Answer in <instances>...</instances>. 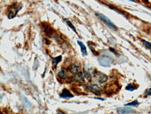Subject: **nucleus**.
<instances>
[{
	"instance_id": "obj_1",
	"label": "nucleus",
	"mask_w": 151,
	"mask_h": 114,
	"mask_svg": "<svg viewBox=\"0 0 151 114\" xmlns=\"http://www.w3.org/2000/svg\"><path fill=\"white\" fill-rule=\"evenodd\" d=\"M96 15H97V17H99V18L100 19V20H101L102 22H104V24H105L107 26H109V28H111L114 30L118 29L116 26V25L111 22V20H110L109 18H108V17L105 16V15H104L103 14H101V13H96Z\"/></svg>"
},
{
	"instance_id": "obj_2",
	"label": "nucleus",
	"mask_w": 151,
	"mask_h": 114,
	"mask_svg": "<svg viewBox=\"0 0 151 114\" xmlns=\"http://www.w3.org/2000/svg\"><path fill=\"white\" fill-rule=\"evenodd\" d=\"M21 7L22 6H21V5L20 4L13 6L10 8V10H9V15H8L9 19H13V17L16 16L17 13H18L19 11L20 10Z\"/></svg>"
},
{
	"instance_id": "obj_3",
	"label": "nucleus",
	"mask_w": 151,
	"mask_h": 114,
	"mask_svg": "<svg viewBox=\"0 0 151 114\" xmlns=\"http://www.w3.org/2000/svg\"><path fill=\"white\" fill-rule=\"evenodd\" d=\"M98 61H99V63L100 64V65L103 66V67H109V66L111 64V62H112L111 59L108 57H100L99 59H98Z\"/></svg>"
},
{
	"instance_id": "obj_4",
	"label": "nucleus",
	"mask_w": 151,
	"mask_h": 114,
	"mask_svg": "<svg viewBox=\"0 0 151 114\" xmlns=\"http://www.w3.org/2000/svg\"><path fill=\"white\" fill-rule=\"evenodd\" d=\"M72 80L73 82H84V75L82 72L77 73L73 77Z\"/></svg>"
},
{
	"instance_id": "obj_5",
	"label": "nucleus",
	"mask_w": 151,
	"mask_h": 114,
	"mask_svg": "<svg viewBox=\"0 0 151 114\" xmlns=\"http://www.w3.org/2000/svg\"><path fill=\"white\" fill-rule=\"evenodd\" d=\"M87 89L90 91L95 93L96 94L100 93V92H101V89H100V88L96 84L88 85V86H87Z\"/></svg>"
},
{
	"instance_id": "obj_6",
	"label": "nucleus",
	"mask_w": 151,
	"mask_h": 114,
	"mask_svg": "<svg viewBox=\"0 0 151 114\" xmlns=\"http://www.w3.org/2000/svg\"><path fill=\"white\" fill-rule=\"evenodd\" d=\"M60 97L61 98H64V99H70V98H73V95L67 89H64L61 93L60 94Z\"/></svg>"
},
{
	"instance_id": "obj_7",
	"label": "nucleus",
	"mask_w": 151,
	"mask_h": 114,
	"mask_svg": "<svg viewBox=\"0 0 151 114\" xmlns=\"http://www.w3.org/2000/svg\"><path fill=\"white\" fill-rule=\"evenodd\" d=\"M118 113L126 114V113H134L135 111L130 108H119L117 110Z\"/></svg>"
},
{
	"instance_id": "obj_8",
	"label": "nucleus",
	"mask_w": 151,
	"mask_h": 114,
	"mask_svg": "<svg viewBox=\"0 0 151 114\" xmlns=\"http://www.w3.org/2000/svg\"><path fill=\"white\" fill-rule=\"evenodd\" d=\"M107 76L106 75L103 74V73H98V80L100 84H102V83L106 82L107 80Z\"/></svg>"
},
{
	"instance_id": "obj_9",
	"label": "nucleus",
	"mask_w": 151,
	"mask_h": 114,
	"mask_svg": "<svg viewBox=\"0 0 151 114\" xmlns=\"http://www.w3.org/2000/svg\"><path fill=\"white\" fill-rule=\"evenodd\" d=\"M77 43H78L79 46H80L81 51H82L83 56H86L87 55V50H86V46L84 45V44L83 43L82 41H79V40L77 41Z\"/></svg>"
},
{
	"instance_id": "obj_10",
	"label": "nucleus",
	"mask_w": 151,
	"mask_h": 114,
	"mask_svg": "<svg viewBox=\"0 0 151 114\" xmlns=\"http://www.w3.org/2000/svg\"><path fill=\"white\" fill-rule=\"evenodd\" d=\"M62 59V56L60 55V56H58L57 57H54V58H52V62H53V64L55 67H56L58 64V63L59 62H61V60Z\"/></svg>"
},
{
	"instance_id": "obj_11",
	"label": "nucleus",
	"mask_w": 151,
	"mask_h": 114,
	"mask_svg": "<svg viewBox=\"0 0 151 114\" xmlns=\"http://www.w3.org/2000/svg\"><path fill=\"white\" fill-rule=\"evenodd\" d=\"M70 72L72 74H76L78 72V67L76 64H73L71 67L70 69Z\"/></svg>"
},
{
	"instance_id": "obj_12",
	"label": "nucleus",
	"mask_w": 151,
	"mask_h": 114,
	"mask_svg": "<svg viewBox=\"0 0 151 114\" xmlns=\"http://www.w3.org/2000/svg\"><path fill=\"white\" fill-rule=\"evenodd\" d=\"M64 21H65V22H66V24H67L68 26L70 27V28H72V29L73 30V31H74V32L75 33H77L76 29H75V26H73L72 23H71L70 22V21H68V20H66V19H65Z\"/></svg>"
},
{
	"instance_id": "obj_13",
	"label": "nucleus",
	"mask_w": 151,
	"mask_h": 114,
	"mask_svg": "<svg viewBox=\"0 0 151 114\" xmlns=\"http://www.w3.org/2000/svg\"><path fill=\"white\" fill-rule=\"evenodd\" d=\"M58 75H59V78H65V77H66V74H65V71L63 70L59 71V73H58Z\"/></svg>"
},
{
	"instance_id": "obj_14",
	"label": "nucleus",
	"mask_w": 151,
	"mask_h": 114,
	"mask_svg": "<svg viewBox=\"0 0 151 114\" xmlns=\"http://www.w3.org/2000/svg\"><path fill=\"white\" fill-rule=\"evenodd\" d=\"M143 44H144V45L146 46L147 49L151 50V43H150V42H148L145 41V40H143Z\"/></svg>"
},
{
	"instance_id": "obj_15",
	"label": "nucleus",
	"mask_w": 151,
	"mask_h": 114,
	"mask_svg": "<svg viewBox=\"0 0 151 114\" xmlns=\"http://www.w3.org/2000/svg\"><path fill=\"white\" fill-rule=\"evenodd\" d=\"M138 104H139V102L137 101V100H135V101L130 102V103L126 104H125V106H137V105H138Z\"/></svg>"
},
{
	"instance_id": "obj_16",
	"label": "nucleus",
	"mask_w": 151,
	"mask_h": 114,
	"mask_svg": "<svg viewBox=\"0 0 151 114\" xmlns=\"http://www.w3.org/2000/svg\"><path fill=\"white\" fill-rule=\"evenodd\" d=\"M126 90L129 91H134V88L132 87V86L131 84H128L126 87Z\"/></svg>"
},
{
	"instance_id": "obj_17",
	"label": "nucleus",
	"mask_w": 151,
	"mask_h": 114,
	"mask_svg": "<svg viewBox=\"0 0 151 114\" xmlns=\"http://www.w3.org/2000/svg\"><path fill=\"white\" fill-rule=\"evenodd\" d=\"M145 93L146 95H148V96H150L151 95V89H147L146 91V92H145Z\"/></svg>"
}]
</instances>
